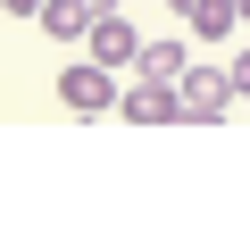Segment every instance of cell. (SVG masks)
<instances>
[{"mask_svg":"<svg viewBox=\"0 0 250 250\" xmlns=\"http://www.w3.org/2000/svg\"><path fill=\"white\" fill-rule=\"evenodd\" d=\"M117 108L134 117V125H175V117H184V100H175V83H134V75L117 83Z\"/></svg>","mask_w":250,"mask_h":250,"instance_id":"4","label":"cell"},{"mask_svg":"<svg viewBox=\"0 0 250 250\" xmlns=\"http://www.w3.org/2000/svg\"><path fill=\"white\" fill-rule=\"evenodd\" d=\"M184 17H192V34H200V42H225V34L242 25V17H233V0H192Z\"/></svg>","mask_w":250,"mask_h":250,"instance_id":"7","label":"cell"},{"mask_svg":"<svg viewBox=\"0 0 250 250\" xmlns=\"http://www.w3.org/2000/svg\"><path fill=\"white\" fill-rule=\"evenodd\" d=\"M75 9H108V0H75Z\"/></svg>","mask_w":250,"mask_h":250,"instance_id":"11","label":"cell"},{"mask_svg":"<svg viewBox=\"0 0 250 250\" xmlns=\"http://www.w3.org/2000/svg\"><path fill=\"white\" fill-rule=\"evenodd\" d=\"M184 67H192V42H142L134 83H184Z\"/></svg>","mask_w":250,"mask_h":250,"instance_id":"6","label":"cell"},{"mask_svg":"<svg viewBox=\"0 0 250 250\" xmlns=\"http://www.w3.org/2000/svg\"><path fill=\"white\" fill-rule=\"evenodd\" d=\"M175 100H184V117H192V125H208V117H225V108H233V83H225V67H184Z\"/></svg>","mask_w":250,"mask_h":250,"instance_id":"3","label":"cell"},{"mask_svg":"<svg viewBox=\"0 0 250 250\" xmlns=\"http://www.w3.org/2000/svg\"><path fill=\"white\" fill-rule=\"evenodd\" d=\"M233 17H242V25H250V0H233Z\"/></svg>","mask_w":250,"mask_h":250,"instance_id":"10","label":"cell"},{"mask_svg":"<svg viewBox=\"0 0 250 250\" xmlns=\"http://www.w3.org/2000/svg\"><path fill=\"white\" fill-rule=\"evenodd\" d=\"M34 25H42L59 50H83V34H92V9H75V0H42V9H34Z\"/></svg>","mask_w":250,"mask_h":250,"instance_id":"5","label":"cell"},{"mask_svg":"<svg viewBox=\"0 0 250 250\" xmlns=\"http://www.w3.org/2000/svg\"><path fill=\"white\" fill-rule=\"evenodd\" d=\"M83 59L100 67V75H134V59H142V34H134V17H125L117 9V0H108V9H92V34H83Z\"/></svg>","mask_w":250,"mask_h":250,"instance_id":"1","label":"cell"},{"mask_svg":"<svg viewBox=\"0 0 250 250\" xmlns=\"http://www.w3.org/2000/svg\"><path fill=\"white\" fill-rule=\"evenodd\" d=\"M0 9H9V17H34V9H42V0H0Z\"/></svg>","mask_w":250,"mask_h":250,"instance_id":"9","label":"cell"},{"mask_svg":"<svg viewBox=\"0 0 250 250\" xmlns=\"http://www.w3.org/2000/svg\"><path fill=\"white\" fill-rule=\"evenodd\" d=\"M59 100L83 108V117H108V108H117V75H100L92 59H67V67H59Z\"/></svg>","mask_w":250,"mask_h":250,"instance_id":"2","label":"cell"},{"mask_svg":"<svg viewBox=\"0 0 250 250\" xmlns=\"http://www.w3.org/2000/svg\"><path fill=\"white\" fill-rule=\"evenodd\" d=\"M167 9H175V17H184V9H192V0H167Z\"/></svg>","mask_w":250,"mask_h":250,"instance_id":"12","label":"cell"},{"mask_svg":"<svg viewBox=\"0 0 250 250\" xmlns=\"http://www.w3.org/2000/svg\"><path fill=\"white\" fill-rule=\"evenodd\" d=\"M225 83H233V100H242V92H250V50H242V59H233V67H225Z\"/></svg>","mask_w":250,"mask_h":250,"instance_id":"8","label":"cell"}]
</instances>
